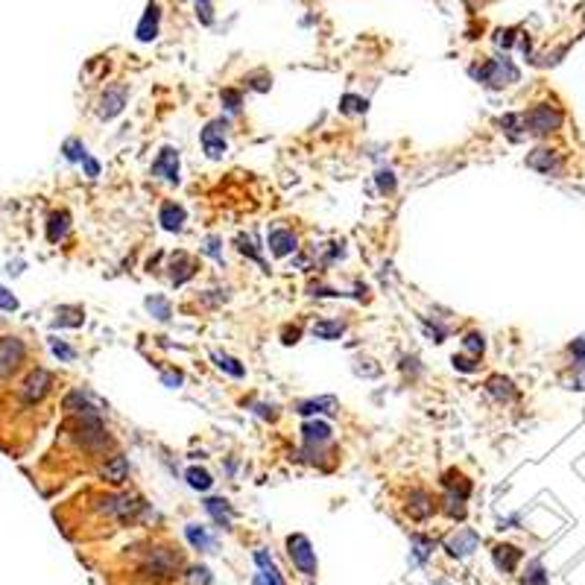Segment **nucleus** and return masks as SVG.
<instances>
[{
  "label": "nucleus",
  "mask_w": 585,
  "mask_h": 585,
  "mask_svg": "<svg viewBox=\"0 0 585 585\" xmlns=\"http://www.w3.org/2000/svg\"><path fill=\"white\" fill-rule=\"evenodd\" d=\"M340 410V401L334 395H322V398H310V401H299L296 404V413L299 416H319V413H337Z\"/></svg>",
  "instance_id": "nucleus-23"
},
{
  "label": "nucleus",
  "mask_w": 585,
  "mask_h": 585,
  "mask_svg": "<svg viewBox=\"0 0 585 585\" xmlns=\"http://www.w3.org/2000/svg\"><path fill=\"white\" fill-rule=\"evenodd\" d=\"M477 544H480V536L474 530H468V526H462V530H457V536H451L445 541V550L451 553L454 559H462L468 553H474Z\"/></svg>",
  "instance_id": "nucleus-15"
},
{
  "label": "nucleus",
  "mask_w": 585,
  "mask_h": 585,
  "mask_svg": "<svg viewBox=\"0 0 585 585\" xmlns=\"http://www.w3.org/2000/svg\"><path fill=\"white\" fill-rule=\"evenodd\" d=\"M27 357V345L18 337H4L0 340V378H9L18 366Z\"/></svg>",
  "instance_id": "nucleus-8"
},
{
  "label": "nucleus",
  "mask_w": 585,
  "mask_h": 585,
  "mask_svg": "<svg viewBox=\"0 0 585 585\" xmlns=\"http://www.w3.org/2000/svg\"><path fill=\"white\" fill-rule=\"evenodd\" d=\"M82 322H85L82 307H76V304H65V307H58V310H56L53 328H80Z\"/></svg>",
  "instance_id": "nucleus-27"
},
{
  "label": "nucleus",
  "mask_w": 585,
  "mask_h": 585,
  "mask_svg": "<svg viewBox=\"0 0 585 585\" xmlns=\"http://www.w3.org/2000/svg\"><path fill=\"white\" fill-rule=\"evenodd\" d=\"M147 310L149 314L159 319V322H170V316H173V307H170V302L164 299V296H147Z\"/></svg>",
  "instance_id": "nucleus-36"
},
{
  "label": "nucleus",
  "mask_w": 585,
  "mask_h": 585,
  "mask_svg": "<svg viewBox=\"0 0 585 585\" xmlns=\"http://www.w3.org/2000/svg\"><path fill=\"white\" fill-rule=\"evenodd\" d=\"M126 97H129L126 85H109L100 97V103H97V117H100V121H114V117L123 111Z\"/></svg>",
  "instance_id": "nucleus-9"
},
{
  "label": "nucleus",
  "mask_w": 585,
  "mask_h": 585,
  "mask_svg": "<svg viewBox=\"0 0 585 585\" xmlns=\"http://www.w3.org/2000/svg\"><path fill=\"white\" fill-rule=\"evenodd\" d=\"M269 252H272L276 258L296 255V252H299V238H296V231H290V228H272V231H269Z\"/></svg>",
  "instance_id": "nucleus-14"
},
{
  "label": "nucleus",
  "mask_w": 585,
  "mask_h": 585,
  "mask_svg": "<svg viewBox=\"0 0 585 585\" xmlns=\"http://www.w3.org/2000/svg\"><path fill=\"white\" fill-rule=\"evenodd\" d=\"M486 393H489L495 401H515L518 398V389L510 378H503V375H492L489 381H486Z\"/></svg>",
  "instance_id": "nucleus-25"
},
{
  "label": "nucleus",
  "mask_w": 585,
  "mask_h": 585,
  "mask_svg": "<svg viewBox=\"0 0 585 585\" xmlns=\"http://www.w3.org/2000/svg\"><path fill=\"white\" fill-rule=\"evenodd\" d=\"M50 348H53V355H56L58 360H65V363L76 357V355H73V348H70L68 343H62V340H50Z\"/></svg>",
  "instance_id": "nucleus-48"
},
{
  "label": "nucleus",
  "mask_w": 585,
  "mask_h": 585,
  "mask_svg": "<svg viewBox=\"0 0 585 585\" xmlns=\"http://www.w3.org/2000/svg\"><path fill=\"white\" fill-rule=\"evenodd\" d=\"M220 100H223V106H226L228 114H240V109H243V94L238 88H226L220 94Z\"/></svg>",
  "instance_id": "nucleus-40"
},
{
  "label": "nucleus",
  "mask_w": 585,
  "mask_h": 585,
  "mask_svg": "<svg viewBox=\"0 0 585 585\" xmlns=\"http://www.w3.org/2000/svg\"><path fill=\"white\" fill-rule=\"evenodd\" d=\"M94 510L100 512V515H109L114 521H135L144 510H147V503L144 498L138 495H129V492H111V495H100L94 503Z\"/></svg>",
  "instance_id": "nucleus-3"
},
{
  "label": "nucleus",
  "mask_w": 585,
  "mask_h": 585,
  "mask_svg": "<svg viewBox=\"0 0 585 585\" xmlns=\"http://www.w3.org/2000/svg\"><path fill=\"white\" fill-rule=\"evenodd\" d=\"M436 510H439V503H436V498L427 489H410V495H407V515L413 521H427Z\"/></svg>",
  "instance_id": "nucleus-11"
},
{
  "label": "nucleus",
  "mask_w": 585,
  "mask_h": 585,
  "mask_svg": "<svg viewBox=\"0 0 585 585\" xmlns=\"http://www.w3.org/2000/svg\"><path fill=\"white\" fill-rule=\"evenodd\" d=\"M199 6H211V0H197V9H199Z\"/></svg>",
  "instance_id": "nucleus-59"
},
{
  "label": "nucleus",
  "mask_w": 585,
  "mask_h": 585,
  "mask_svg": "<svg viewBox=\"0 0 585 585\" xmlns=\"http://www.w3.org/2000/svg\"><path fill=\"white\" fill-rule=\"evenodd\" d=\"M100 480L109 486H123L129 480V460L123 454H114L100 465Z\"/></svg>",
  "instance_id": "nucleus-16"
},
{
  "label": "nucleus",
  "mask_w": 585,
  "mask_h": 585,
  "mask_svg": "<svg viewBox=\"0 0 585 585\" xmlns=\"http://www.w3.org/2000/svg\"><path fill=\"white\" fill-rule=\"evenodd\" d=\"M82 167H85V176H88V179H97V176H100V161L91 159V155L82 161Z\"/></svg>",
  "instance_id": "nucleus-56"
},
{
  "label": "nucleus",
  "mask_w": 585,
  "mask_h": 585,
  "mask_svg": "<svg viewBox=\"0 0 585 585\" xmlns=\"http://www.w3.org/2000/svg\"><path fill=\"white\" fill-rule=\"evenodd\" d=\"M369 109V100L366 97H357V94H345L340 100V111L343 114H366Z\"/></svg>",
  "instance_id": "nucleus-38"
},
{
  "label": "nucleus",
  "mask_w": 585,
  "mask_h": 585,
  "mask_svg": "<svg viewBox=\"0 0 585 585\" xmlns=\"http://www.w3.org/2000/svg\"><path fill=\"white\" fill-rule=\"evenodd\" d=\"M50 386H53V375L47 372V369H35V372L27 375L21 395H24L27 404H35V401H42L50 393Z\"/></svg>",
  "instance_id": "nucleus-12"
},
{
  "label": "nucleus",
  "mask_w": 585,
  "mask_h": 585,
  "mask_svg": "<svg viewBox=\"0 0 585 585\" xmlns=\"http://www.w3.org/2000/svg\"><path fill=\"white\" fill-rule=\"evenodd\" d=\"M255 565H258V574L252 579V585H284V577L278 574L276 562L266 550H255Z\"/></svg>",
  "instance_id": "nucleus-18"
},
{
  "label": "nucleus",
  "mask_w": 585,
  "mask_h": 585,
  "mask_svg": "<svg viewBox=\"0 0 585 585\" xmlns=\"http://www.w3.org/2000/svg\"><path fill=\"white\" fill-rule=\"evenodd\" d=\"M468 73L474 76L477 82H483L486 88H506V85H512L518 82V68L510 62V58H503V56H495V58H486L483 65H472L468 68Z\"/></svg>",
  "instance_id": "nucleus-2"
},
{
  "label": "nucleus",
  "mask_w": 585,
  "mask_h": 585,
  "mask_svg": "<svg viewBox=\"0 0 585 585\" xmlns=\"http://www.w3.org/2000/svg\"><path fill=\"white\" fill-rule=\"evenodd\" d=\"M524 585H548V574H544V568L538 562H533L530 565V571L524 574V579H521Z\"/></svg>",
  "instance_id": "nucleus-46"
},
{
  "label": "nucleus",
  "mask_w": 585,
  "mask_h": 585,
  "mask_svg": "<svg viewBox=\"0 0 585 585\" xmlns=\"http://www.w3.org/2000/svg\"><path fill=\"white\" fill-rule=\"evenodd\" d=\"M185 480L193 492H208L211 486H214V477L205 472V468H197V465H190L187 472H185Z\"/></svg>",
  "instance_id": "nucleus-33"
},
{
  "label": "nucleus",
  "mask_w": 585,
  "mask_h": 585,
  "mask_svg": "<svg viewBox=\"0 0 585 585\" xmlns=\"http://www.w3.org/2000/svg\"><path fill=\"white\" fill-rule=\"evenodd\" d=\"M375 182H378V190L383 193V197H393L395 187H398L393 170H378V173H375Z\"/></svg>",
  "instance_id": "nucleus-43"
},
{
  "label": "nucleus",
  "mask_w": 585,
  "mask_h": 585,
  "mask_svg": "<svg viewBox=\"0 0 585 585\" xmlns=\"http://www.w3.org/2000/svg\"><path fill=\"white\" fill-rule=\"evenodd\" d=\"M193 276H197V264H193L185 252H176L173 255V284L176 287H182L185 281H190Z\"/></svg>",
  "instance_id": "nucleus-26"
},
{
  "label": "nucleus",
  "mask_w": 585,
  "mask_h": 585,
  "mask_svg": "<svg viewBox=\"0 0 585 585\" xmlns=\"http://www.w3.org/2000/svg\"><path fill=\"white\" fill-rule=\"evenodd\" d=\"M410 541H413V556H416V562H427V559H431V553L436 550V541L427 538V536H421V533H413V536H410Z\"/></svg>",
  "instance_id": "nucleus-35"
},
{
  "label": "nucleus",
  "mask_w": 585,
  "mask_h": 585,
  "mask_svg": "<svg viewBox=\"0 0 585 585\" xmlns=\"http://www.w3.org/2000/svg\"><path fill=\"white\" fill-rule=\"evenodd\" d=\"M205 512L214 518V524L220 530H231V521H234V506L226 500V498H205Z\"/></svg>",
  "instance_id": "nucleus-20"
},
{
  "label": "nucleus",
  "mask_w": 585,
  "mask_h": 585,
  "mask_svg": "<svg viewBox=\"0 0 585 585\" xmlns=\"http://www.w3.org/2000/svg\"><path fill=\"white\" fill-rule=\"evenodd\" d=\"M234 249H238V252H240V255H246V258H252V261H258V264H261V266L266 269V264H264V258H261V252H258V246H255V243H252L249 238H243V234H240V238H238V240H234ZM266 272H269V269H266Z\"/></svg>",
  "instance_id": "nucleus-41"
},
{
  "label": "nucleus",
  "mask_w": 585,
  "mask_h": 585,
  "mask_svg": "<svg viewBox=\"0 0 585 585\" xmlns=\"http://www.w3.org/2000/svg\"><path fill=\"white\" fill-rule=\"evenodd\" d=\"M424 334L431 337L433 343H445V337H448V331L442 328V325H431V322H424Z\"/></svg>",
  "instance_id": "nucleus-52"
},
{
  "label": "nucleus",
  "mask_w": 585,
  "mask_h": 585,
  "mask_svg": "<svg viewBox=\"0 0 585 585\" xmlns=\"http://www.w3.org/2000/svg\"><path fill=\"white\" fill-rule=\"evenodd\" d=\"M211 360H214V366H217L220 372H226L231 378H243L246 375V366L238 357H231V355H223V351H211Z\"/></svg>",
  "instance_id": "nucleus-30"
},
{
  "label": "nucleus",
  "mask_w": 585,
  "mask_h": 585,
  "mask_svg": "<svg viewBox=\"0 0 585 585\" xmlns=\"http://www.w3.org/2000/svg\"><path fill=\"white\" fill-rule=\"evenodd\" d=\"M343 334H345V322H340V319H319L314 325L316 340H340Z\"/></svg>",
  "instance_id": "nucleus-32"
},
{
  "label": "nucleus",
  "mask_w": 585,
  "mask_h": 585,
  "mask_svg": "<svg viewBox=\"0 0 585 585\" xmlns=\"http://www.w3.org/2000/svg\"><path fill=\"white\" fill-rule=\"evenodd\" d=\"M526 167L538 170V173H556L562 167V155L550 147H536L530 155H526Z\"/></svg>",
  "instance_id": "nucleus-17"
},
{
  "label": "nucleus",
  "mask_w": 585,
  "mask_h": 585,
  "mask_svg": "<svg viewBox=\"0 0 585 585\" xmlns=\"http://www.w3.org/2000/svg\"><path fill=\"white\" fill-rule=\"evenodd\" d=\"M62 152H65V159H68V161H85V159H88L85 144H82L80 138H68L65 147H62Z\"/></svg>",
  "instance_id": "nucleus-42"
},
{
  "label": "nucleus",
  "mask_w": 585,
  "mask_h": 585,
  "mask_svg": "<svg viewBox=\"0 0 585 585\" xmlns=\"http://www.w3.org/2000/svg\"><path fill=\"white\" fill-rule=\"evenodd\" d=\"M568 351H571V355H574V360H577V363H585V337L574 340Z\"/></svg>",
  "instance_id": "nucleus-55"
},
{
  "label": "nucleus",
  "mask_w": 585,
  "mask_h": 585,
  "mask_svg": "<svg viewBox=\"0 0 585 585\" xmlns=\"http://www.w3.org/2000/svg\"><path fill=\"white\" fill-rule=\"evenodd\" d=\"M73 439H76V445H80L85 454H106V448H111V436H109L106 424H103L100 413H97L94 407L82 410V413L76 416Z\"/></svg>",
  "instance_id": "nucleus-1"
},
{
  "label": "nucleus",
  "mask_w": 585,
  "mask_h": 585,
  "mask_svg": "<svg viewBox=\"0 0 585 585\" xmlns=\"http://www.w3.org/2000/svg\"><path fill=\"white\" fill-rule=\"evenodd\" d=\"M190 582L193 585H208L211 582V571L208 568H193L190 571Z\"/></svg>",
  "instance_id": "nucleus-54"
},
{
  "label": "nucleus",
  "mask_w": 585,
  "mask_h": 585,
  "mask_svg": "<svg viewBox=\"0 0 585 585\" xmlns=\"http://www.w3.org/2000/svg\"><path fill=\"white\" fill-rule=\"evenodd\" d=\"M255 410H258V416H264V419H276V407H266V404H258Z\"/></svg>",
  "instance_id": "nucleus-58"
},
{
  "label": "nucleus",
  "mask_w": 585,
  "mask_h": 585,
  "mask_svg": "<svg viewBox=\"0 0 585 585\" xmlns=\"http://www.w3.org/2000/svg\"><path fill=\"white\" fill-rule=\"evenodd\" d=\"M521 556H524V553L515 548V544H495V548H492L495 568H498V571H503V574H515V568H518Z\"/></svg>",
  "instance_id": "nucleus-21"
},
{
  "label": "nucleus",
  "mask_w": 585,
  "mask_h": 585,
  "mask_svg": "<svg viewBox=\"0 0 585 585\" xmlns=\"http://www.w3.org/2000/svg\"><path fill=\"white\" fill-rule=\"evenodd\" d=\"M182 568V556L173 548H152L141 565V571L149 577H173Z\"/></svg>",
  "instance_id": "nucleus-7"
},
{
  "label": "nucleus",
  "mask_w": 585,
  "mask_h": 585,
  "mask_svg": "<svg viewBox=\"0 0 585 585\" xmlns=\"http://www.w3.org/2000/svg\"><path fill=\"white\" fill-rule=\"evenodd\" d=\"M495 42H498V47H503V50H510V47L515 44V30H498V35H495Z\"/></svg>",
  "instance_id": "nucleus-50"
},
{
  "label": "nucleus",
  "mask_w": 585,
  "mask_h": 585,
  "mask_svg": "<svg viewBox=\"0 0 585 585\" xmlns=\"http://www.w3.org/2000/svg\"><path fill=\"white\" fill-rule=\"evenodd\" d=\"M483 351H486V340H483V334H480V331H468V334L462 337V355H468V357L480 360V357H483Z\"/></svg>",
  "instance_id": "nucleus-34"
},
{
  "label": "nucleus",
  "mask_w": 585,
  "mask_h": 585,
  "mask_svg": "<svg viewBox=\"0 0 585 585\" xmlns=\"http://www.w3.org/2000/svg\"><path fill=\"white\" fill-rule=\"evenodd\" d=\"M451 363H454V369H457V372H465V375H472V372H477V363H480V360L468 357V355H454V357H451Z\"/></svg>",
  "instance_id": "nucleus-47"
},
{
  "label": "nucleus",
  "mask_w": 585,
  "mask_h": 585,
  "mask_svg": "<svg viewBox=\"0 0 585 585\" xmlns=\"http://www.w3.org/2000/svg\"><path fill=\"white\" fill-rule=\"evenodd\" d=\"M185 536L190 541V548H197V550H211L214 548V536L208 533V526H202V524H187Z\"/></svg>",
  "instance_id": "nucleus-31"
},
{
  "label": "nucleus",
  "mask_w": 585,
  "mask_h": 585,
  "mask_svg": "<svg viewBox=\"0 0 585 585\" xmlns=\"http://www.w3.org/2000/svg\"><path fill=\"white\" fill-rule=\"evenodd\" d=\"M82 410H88V393H85V389H73V393L65 398V413L80 416Z\"/></svg>",
  "instance_id": "nucleus-39"
},
{
  "label": "nucleus",
  "mask_w": 585,
  "mask_h": 585,
  "mask_svg": "<svg viewBox=\"0 0 585 585\" xmlns=\"http://www.w3.org/2000/svg\"><path fill=\"white\" fill-rule=\"evenodd\" d=\"M182 381H185V378H182V372H179V369H167V372L161 375V383H164V386H170V389L182 386Z\"/></svg>",
  "instance_id": "nucleus-51"
},
{
  "label": "nucleus",
  "mask_w": 585,
  "mask_h": 585,
  "mask_svg": "<svg viewBox=\"0 0 585 585\" xmlns=\"http://www.w3.org/2000/svg\"><path fill=\"white\" fill-rule=\"evenodd\" d=\"M498 126L506 132V138H510L512 144H518V141L526 138V129H524V117H521V111H518V114H503L500 121H498Z\"/></svg>",
  "instance_id": "nucleus-28"
},
{
  "label": "nucleus",
  "mask_w": 585,
  "mask_h": 585,
  "mask_svg": "<svg viewBox=\"0 0 585 585\" xmlns=\"http://www.w3.org/2000/svg\"><path fill=\"white\" fill-rule=\"evenodd\" d=\"M202 252H205V255H208V258H214V261H217V264L223 266V240L217 238V234H211V238L205 240Z\"/></svg>",
  "instance_id": "nucleus-45"
},
{
  "label": "nucleus",
  "mask_w": 585,
  "mask_h": 585,
  "mask_svg": "<svg viewBox=\"0 0 585 585\" xmlns=\"http://www.w3.org/2000/svg\"><path fill=\"white\" fill-rule=\"evenodd\" d=\"M439 510H442L448 518H451V521H462V518H465V500L457 498V495H448V492H445Z\"/></svg>",
  "instance_id": "nucleus-37"
},
{
  "label": "nucleus",
  "mask_w": 585,
  "mask_h": 585,
  "mask_svg": "<svg viewBox=\"0 0 585 585\" xmlns=\"http://www.w3.org/2000/svg\"><path fill=\"white\" fill-rule=\"evenodd\" d=\"M228 121L226 117H214V121L205 123V129L199 132V144L205 149V155L211 161H220L223 155L228 152Z\"/></svg>",
  "instance_id": "nucleus-5"
},
{
  "label": "nucleus",
  "mask_w": 585,
  "mask_h": 585,
  "mask_svg": "<svg viewBox=\"0 0 585 585\" xmlns=\"http://www.w3.org/2000/svg\"><path fill=\"white\" fill-rule=\"evenodd\" d=\"M185 220H187V214H185V208L179 202H173V199L161 202V208H159V223H161L164 231H170V234L182 231L185 228Z\"/></svg>",
  "instance_id": "nucleus-19"
},
{
  "label": "nucleus",
  "mask_w": 585,
  "mask_h": 585,
  "mask_svg": "<svg viewBox=\"0 0 585 585\" xmlns=\"http://www.w3.org/2000/svg\"><path fill=\"white\" fill-rule=\"evenodd\" d=\"M246 82H249L252 91H261V94H264V91L272 88V76H269L266 70H258V73H249V80H246Z\"/></svg>",
  "instance_id": "nucleus-44"
},
{
  "label": "nucleus",
  "mask_w": 585,
  "mask_h": 585,
  "mask_svg": "<svg viewBox=\"0 0 585 585\" xmlns=\"http://www.w3.org/2000/svg\"><path fill=\"white\" fill-rule=\"evenodd\" d=\"M302 439H304L307 454H319L322 445H331V439H334V431H331L328 421H307L302 427Z\"/></svg>",
  "instance_id": "nucleus-13"
},
{
  "label": "nucleus",
  "mask_w": 585,
  "mask_h": 585,
  "mask_svg": "<svg viewBox=\"0 0 585 585\" xmlns=\"http://www.w3.org/2000/svg\"><path fill=\"white\" fill-rule=\"evenodd\" d=\"M287 556L304 577H310V579L316 577V550L307 536H302V533L287 536Z\"/></svg>",
  "instance_id": "nucleus-6"
},
{
  "label": "nucleus",
  "mask_w": 585,
  "mask_h": 585,
  "mask_svg": "<svg viewBox=\"0 0 585 585\" xmlns=\"http://www.w3.org/2000/svg\"><path fill=\"white\" fill-rule=\"evenodd\" d=\"M152 176L170 182V185H179V149L176 147H161V152L155 155L152 161Z\"/></svg>",
  "instance_id": "nucleus-10"
},
{
  "label": "nucleus",
  "mask_w": 585,
  "mask_h": 585,
  "mask_svg": "<svg viewBox=\"0 0 585 585\" xmlns=\"http://www.w3.org/2000/svg\"><path fill=\"white\" fill-rule=\"evenodd\" d=\"M568 389H585V363H574V375L568 378Z\"/></svg>",
  "instance_id": "nucleus-49"
},
{
  "label": "nucleus",
  "mask_w": 585,
  "mask_h": 585,
  "mask_svg": "<svg viewBox=\"0 0 585 585\" xmlns=\"http://www.w3.org/2000/svg\"><path fill=\"white\" fill-rule=\"evenodd\" d=\"M442 486H445L448 495H457L462 500L472 498V480H468L462 472H457V468H448V472L442 474Z\"/></svg>",
  "instance_id": "nucleus-22"
},
{
  "label": "nucleus",
  "mask_w": 585,
  "mask_h": 585,
  "mask_svg": "<svg viewBox=\"0 0 585 585\" xmlns=\"http://www.w3.org/2000/svg\"><path fill=\"white\" fill-rule=\"evenodd\" d=\"M521 117H524L526 135H533V138H544V135H550L562 126V111L550 103H536L533 109L521 111Z\"/></svg>",
  "instance_id": "nucleus-4"
},
{
  "label": "nucleus",
  "mask_w": 585,
  "mask_h": 585,
  "mask_svg": "<svg viewBox=\"0 0 585 585\" xmlns=\"http://www.w3.org/2000/svg\"><path fill=\"white\" fill-rule=\"evenodd\" d=\"M302 337V331L299 328H284V345H296Z\"/></svg>",
  "instance_id": "nucleus-57"
},
{
  "label": "nucleus",
  "mask_w": 585,
  "mask_h": 585,
  "mask_svg": "<svg viewBox=\"0 0 585 585\" xmlns=\"http://www.w3.org/2000/svg\"><path fill=\"white\" fill-rule=\"evenodd\" d=\"M0 310H18V299L6 287H0Z\"/></svg>",
  "instance_id": "nucleus-53"
},
{
  "label": "nucleus",
  "mask_w": 585,
  "mask_h": 585,
  "mask_svg": "<svg viewBox=\"0 0 585 585\" xmlns=\"http://www.w3.org/2000/svg\"><path fill=\"white\" fill-rule=\"evenodd\" d=\"M159 21H161V9L152 0V4L147 6V12H144V18H141V24H138V32H135V35H138V42H144V44L152 42V38L159 35Z\"/></svg>",
  "instance_id": "nucleus-24"
},
{
  "label": "nucleus",
  "mask_w": 585,
  "mask_h": 585,
  "mask_svg": "<svg viewBox=\"0 0 585 585\" xmlns=\"http://www.w3.org/2000/svg\"><path fill=\"white\" fill-rule=\"evenodd\" d=\"M68 228H70V214L68 211L50 214V220H47V240L50 243H58L68 234Z\"/></svg>",
  "instance_id": "nucleus-29"
}]
</instances>
